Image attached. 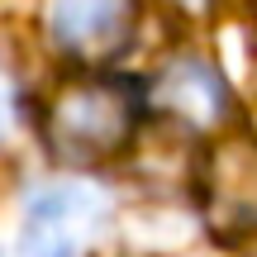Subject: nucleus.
I'll return each mask as SVG.
<instances>
[{"label": "nucleus", "mask_w": 257, "mask_h": 257, "mask_svg": "<svg viewBox=\"0 0 257 257\" xmlns=\"http://www.w3.org/2000/svg\"><path fill=\"white\" fill-rule=\"evenodd\" d=\"M128 128H134V95L124 86L91 81V86H72V91L57 95L53 119H48V138H53L57 157L95 162V157L119 153Z\"/></svg>", "instance_id": "1"}, {"label": "nucleus", "mask_w": 257, "mask_h": 257, "mask_svg": "<svg viewBox=\"0 0 257 257\" xmlns=\"http://www.w3.org/2000/svg\"><path fill=\"white\" fill-rule=\"evenodd\" d=\"M105 224V200L86 186H48L29 200L15 257H81Z\"/></svg>", "instance_id": "2"}, {"label": "nucleus", "mask_w": 257, "mask_h": 257, "mask_svg": "<svg viewBox=\"0 0 257 257\" xmlns=\"http://www.w3.org/2000/svg\"><path fill=\"white\" fill-rule=\"evenodd\" d=\"M53 34L81 57L114 53L134 34V0H57Z\"/></svg>", "instance_id": "3"}, {"label": "nucleus", "mask_w": 257, "mask_h": 257, "mask_svg": "<svg viewBox=\"0 0 257 257\" xmlns=\"http://www.w3.org/2000/svg\"><path fill=\"white\" fill-rule=\"evenodd\" d=\"M157 100L176 114V119L191 124H219L224 110H229V95H224L219 72H210L205 62H176L157 76Z\"/></svg>", "instance_id": "4"}, {"label": "nucleus", "mask_w": 257, "mask_h": 257, "mask_svg": "<svg viewBox=\"0 0 257 257\" xmlns=\"http://www.w3.org/2000/svg\"><path fill=\"white\" fill-rule=\"evenodd\" d=\"M214 191H219V210L233 224H257V148L233 143L219 153L214 167Z\"/></svg>", "instance_id": "5"}, {"label": "nucleus", "mask_w": 257, "mask_h": 257, "mask_svg": "<svg viewBox=\"0 0 257 257\" xmlns=\"http://www.w3.org/2000/svg\"><path fill=\"white\" fill-rule=\"evenodd\" d=\"M5 119H10V100H5V86H0V128H5Z\"/></svg>", "instance_id": "6"}]
</instances>
